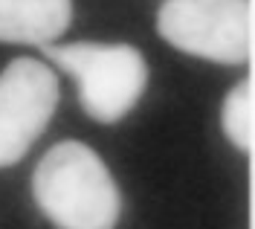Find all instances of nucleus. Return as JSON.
<instances>
[{
	"label": "nucleus",
	"instance_id": "1",
	"mask_svg": "<svg viewBox=\"0 0 255 229\" xmlns=\"http://www.w3.org/2000/svg\"><path fill=\"white\" fill-rule=\"evenodd\" d=\"M32 195L58 229H113L122 215V195L108 165L76 139L58 142L41 157Z\"/></svg>",
	"mask_w": 255,
	"mask_h": 229
},
{
	"label": "nucleus",
	"instance_id": "2",
	"mask_svg": "<svg viewBox=\"0 0 255 229\" xmlns=\"http://www.w3.org/2000/svg\"><path fill=\"white\" fill-rule=\"evenodd\" d=\"M44 55L79 82L81 108L96 122H119L139 102L148 64L130 44H44Z\"/></svg>",
	"mask_w": 255,
	"mask_h": 229
},
{
	"label": "nucleus",
	"instance_id": "3",
	"mask_svg": "<svg viewBox=\"0 0 255 229\" xmlns=\"http://www.w3.org/2000/svg\"><path fill=\"white\" fill-rule=\"evenodd\" d=\"M157 29L186 55L218 64H244L253 58L250 0H165Z\"/></svg>",
	"mask_w": 255,
	"mask_h": 229
},
{
	"label": "nucleus",
	"instance_id": "4",
	"mask_svg": "<svg viewBox=\"0 0 255 229\" xmlns=\"http://www.w3.org/2000/svg\"><path fill=\"white\" fill-rule=\"evenodd\" d=\"M58 105V79L38 58H15L0 73V168L26 157Z\"/></svg>",
	"mask_w": 255,
	"mask_h": 229
},
{
	"label": "nucleus",
	"instance_id": "5",
	"mask_svg": "<svg viewBox=\"0 0 255 229\" xmlns=\"http://www.w3.org/2000/svg\"><path fill=\"white\" fill-rule=\"evenodd\" d=\"M73 20V0H0V41L52 44Z\"/></svg>",
	"mask_w": 255,
	"mask_h": 229
},
{
	"label": "nucleus",
	"instance_id": "6",
	"mask_svg": "<svg viewBox=\"0 0 255 229\" xmlns=\"http://www.w3.org/2000/svg\"><path fill=\"white\" fill-rule=\"evenodd\" d=\"M253 119H255V82L253 76H247L238 87L229 90V96L223 99V108H221L223 133L241 151H253V142H255Z\"/></svg>",
	"mask_w": 255,
	"mask_h": 229
}]
</instances>
